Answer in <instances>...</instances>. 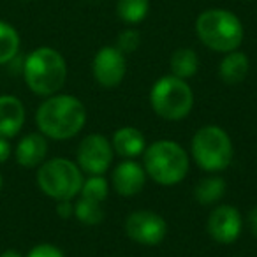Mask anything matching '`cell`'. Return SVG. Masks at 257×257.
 I'll use <instances>...</instances> for the list:
<instances>
[{
    "instance_id": "277c9868",
    "label": "cell",
    "mask_w": 257,
    "mask_h": 257,
    "mask_svg": "<svg viewBox=\"0 0 257 257\" xmlns=\"http://www.w3.org/2000/svg\"><path fill=\"white\" fill-rule=\"evenodd\" d=\"M196 34L206 48L229 53L241 46L245 30L234 13L227 9H208L196 20Z\"/></svg>"
},
{
    "instance_id": "8fae6325",
    "label": "cell",
    "mask_w": 257,
    "mask_h": 257,
    "mask_svg": "<svg viewBox=\"0 0 257 257\" xmlns=\"http://www.w3.org/2000/svg\"><path fill=\"white\" fill-rule=\"evenodd\" d=\"M243 229V217L238 208L231 204H220L213 208L208 217V234L222 245H231L239 238Z\"/></svg>"
},
{
    "instance_id": "6da1fadb",
    "label": "cell",
    "mask_w": 257,
    "mask_h": 257,
    "mask_svg": "<svg viewBox=\"0 0 257 257\" xmlns=\"http://www.w3.org/2000/svg\"><path fill=\"white\" fill-rule=\"evenodd\" d=\"M36 123L43 136L55 141L71 140L85 127L86 107L78 97L55 93L37 107Z\"/></svg>"
},
{
    "instance_id": "d6986e66",
    "label": "cell",
    "mask_w": 257,
    "mask_h": 257,
    "mask_svg": "<svg viewBox=\"0 0 257 257\" xmlns=\"http://www.w3.org/2000/svg\"><path fill=\"white\" fill-rule=\"evenodd\" d=\"M150 0H118L116 2V15L127 25L141 23L148 15Z\"/></svg>"
},
{
    "instance_id": "2e32d148",
    "label": "cell",
    "mask_w": 257,
    "mask_h": 257,
    "mask_svg": "<svg viewBox=\"0 0 257 257\" xmlns=\"http://www.w3.org/2000/svg\"><path fill=\"white\" fill-rule=\"evenodd\" d=\"M250 69L248 57L241 51L234 50L225 53V57L222 58L220 65H218V74L220 79L227 85H238L246 78Z\"/></svg>"
},
{
    "instance_id": "ffe728a7",
    "label": "cell",
    "mask_w": 257,
    "mask_h": 257,
    "mask_svg": "<svg viewBox=\"0 0 257 257\" xmlns=\"http://www.w3.org/2000/svg\"><path fill=\"white\" fill-rule=\"evenodd\" d=\"M20 50V36L15 27L0 22V65L8 64L16 57Z\"/></svg>"
},
{
    "instance_id": "f1b7e54d",
    "label": "cell",
    "mask_w": 257,
    "mask_h": 257,
    "mask_svg": "<svg viewBox=\"0 0 257 257\" xmlns=\"http://www.w3.org/2000/svg\"><path fill=\"white\" fill-rule=\"evenodd\" d=\"M0 190H2V175H0Z\"/></svg>"
},
{
    "instance_id": "9a60e30c",
    "label": "cell",
    "mask_w": 257,
    "mask_h": 257,
    "mask_svg": "<svg viewBox=\"0 0 257 257\" xmlns=\"http://www.w3.org/2000/svg\"><path fill=\"white\" fill-rule=\"evenodd\" d=\"M114 154H118L123 159H136L147 148V140H145L143 133L136 127H121L118 131H114L113 140Z\"/></svg>"
},
{
    "instance_id": "3957f363",
    "label": "cell",
    "mask_w": 257,
    "mask_h": 257,
    "mask_svg": "<svg viewBox=\"0 0 257 257\" xmlns=\"http://www.w3.org/2000/svg\"><path fill=\"white\" fill-rule=\"evenodd\" d=\"M143 168L155 183L171 187L185 180L189 173V155L176 141L159 140L145 148Z\"/></svg>"
},
{
    "instance_id": "5bb4252c",
    "label": "cell",
    "mask_w": 257,
    "mask_h": 257,
    "mask_svg": "<svg viewBox=\"0 0 257 257\" xmlns=\"http://www.w3.org/2000/svg\"><path fill=\"white\" fill-rule=\"evenodd\" d=\"M46 155L48 141L46 136H43L41 133H30L23 136L15 150L16 162L23 168H37L44 162Z\"/></svg>"
},
{
    "instance_id": "44dd1931",
    "label": "cell",
    "mask_w": 257,
    "mask_h": 257,
    "mask_svg": "<svg viewBox=\"0 0 257 257\" xmlns=\"http://www.w3.org/2000/svg\"><path fill=\"white\" fill-rule=\"evenodd\" d=\"M74 215L85 225H97L104 220L102 204L85 197H79L78 203L74 204Z\"/></svg>"
},
{
    "instance_id": "52a82bcc",
    "label": "cell",
    "mask_w": 257,
    "mask_h": 257,
    "mask_svg": "<svg viewBox=\"0 0 257 257\" xmlns=\"http://www.w3.org/2000/svg\"><path fill=\"white\" fill-rule=\"evenodd\" d=\"M83 171L76 162L64 157L44 161L37 171V185L55 201H72L83 187Z\"/></svg>"
},
{
    "instance_id": "cb8c5ba5",
    "label": "cell",
    "mask_w": 257,
    "mask_h": 257,
    "mask_svg": "<svg viewBox=\"0 0 257 257\" xmlns=\"http://www.w3.org/2000/svg\"><path fill=\"white\" fill-rule=\"evenodd\" d=\"M27 257H65V253L51 243H39L27 253Z\"/></svg>"
},
{
    "instance_id": "9c48e42d",
    "label": "cell",
    "mask_w": 257,
    "mask_h": 257,
    "mask_svg": "<svg viewBox=\"0 0 257 257\" xmlns=\"http://www.w3.org/2000/svg\"><path fill=\"white\" fill-rule=\"evenodd\" d=\"M125 232L140 245L155 246L168 234V224L159 213L150 210L133 211L125 220Z\"/></svg>"
},
{
    "instance_id": "ac0fdd59",
    "label": "cell",
    "mask_w": 257,
    "mask_h": 257,
    "mask_svg": "<svg viewBox=\"0 0 257 257\" xmlns=\"http://www.w3.org/2000/svg\"><path fill=\"white\" fill-rule=\"evenodd\" d=\"M225 182L222 176H206L203 178L194 189V197L199 204L208 206V204H215L224 197L225 194Z\"/></svg>"
},
{
    "instance_id": "5b68a950",
    "label": "cell",
    "mask_w": 257,
    "mask_h": 257,
    "mask_svg": "<svg viewBox=\"0 0 257 257\" xmlns=\"http://www.w3.org/2000/svg\"><path fill=\"white\" fill-rule=\"evenodd\" d=\"M190 154L206 173H220L232 162V141L218 125H204L194 134Z\"/></svg>"
},
{
    "instance_id": "e0dca14e",
    "label": "cell",
    "mask_w": 257,
    "mask_h": 257,
    "mask_svg": "<svg viewBox=\"0 0 257 257\" xmlns=\"http://www.w3.org/2000/svg\"><path fill=\"white\" fill-rule=\"evenodd\" d=\"M169 67H171V74L182 79H190L192 76L197 74L199 69V57L194 50L190 48H180L171 55L169 60Z\"/></svg>"
},
{
    "instance_id": "4316f807",
    "label": "cell",
    "mask_w": 257,
    "mask_h": 257,
    "mask_svg": "<svg viewBox=\"0 0 257 257\" xmlns=\"http://www.w3.org/2000/svg\"><path fill=\"white\" fill-rule=\"evenodd\" d=\"M246 224H248L250 232L257 238V206L248 211V215H246Z\"/></svg>"
},
{
    "instance_id": "30bf717a",
    "label": "cell",
    "mask_w": 257,
    "mask_h": 257,
    "mask_svg": "<svg viewBox=\"0 0 257 257\" xmlns=\"http://www.w3.org/2000/svg\"><path fill=\"white\" fill-rule=\"evenodd\" d=\"M92 72L95 81L104 88H114L125 78L127 60L116 46H104L95 53L92 62Z\"/></svg>"
},
{
    "instance_id": "f546056e",
    "label": "cell",
    "mask_w": 257,
    "mask_h": 257,
    "mask_svg": "<svg viewBox=\"0 0 257 257\" xmlns=\"http://www.w3.org/2000/svg\"><path fill=\"white\" fill-rule=\"evenodd\" d=\"M245 2H253V0H245Z\"/></svg>"
},
{
    "instance_id": "83f0119b",
    "label": "cell",
    "mask_w": 257,
    "mask_h": 257,
    "mask_svg": "<svg viewBox=\"0 0 257 257\" xmlns=\"http://www.w3.org/2000/svg\"><path fill=\"white\" fill-rule=\"evenodd\" d=\"M0 257H23L22 253L18 252V250H6V252H2L0 253Z\"/></svg>"
},
{
    "instance_id": "7402d4cb",
    "label": "cell",
    "mask_w": 257,
    "mask_h": 257,
    "mask_svg": "<svg viewBox=\"0 0 257 257\" xmlns=\"http://www.w3.org/2000/svg\"><path fill=\"white\" fill-rule=\"evenodd\" d=\"M109 194V183L102 175H92L86 180H83V187L79 196L85 199H92L97 203H102Z\"/></svg>"
},
{
    "instance_id": "7c38bea8",
    "label": "cell",
    "mask_w": 257,
    "mask_h": 257,
    "mask_svg": "<svg viewBox=\"0 0 257 257\" xmlns=\"http://www.w3.org/2000/svg\"><path fill=\"white\" fill-rule=\"evenodd\" d=\"M145 183H147V171H145L143 166L138 164L133 159L120 162L111 175V185H113L114 192L123 197L140 194L143 190Z\"/></svg>"
},
{
    "instance_id": "ba28073f",
    "label": "cell",
    "mask_w": 257,
    "mask_h": 257,
    "mask_svg": "<svg viewBox=\"0 0 257 257\" xmlns=\"http://www.w3.org/2000/svg\"><path fill=\"white\" fill-rule=\"evenodd\" d=\"M114 157L113 145L102 134H88L81 140L76 150V161L86 175H104Z\"/></svg>"
},
{
    "instance_id": "7a4b0ae2",
    "label": "cell",
    "mask_w": 257,
    "mask_h": 257,
    "mask_svg": "<svg viewBox=\"0 0 257 257\" xmlns=\"http://www.w3.org/2000/svg\"><path fill=\"white\" fill-rule=\"evenodd\" d=\"M25 83L36 95L50 97L58 93L67 79L65 58L53 48H37L27 57L23 65Z\"/></svg>"
},
{
    "instance_id": "d4e9b609",
    "label": "cell",
    "mask_w": 257,
    "mask_h": 257,
    "mask_svg": "<svg viewBox=\"0 0 257 257\" xmlns=\"http://www.w3.org/2000/svg\"><path fill=\"white\" fill-rule=\"evenodd\" d=\"M57 213L62 218H69L74 213V204L71 201H58L57 203Z\"/></svg>"
},
{
    "instance_id": "4fadbf2b",
    "label": "cell",
    "mask_w": 257,
    "mask_h": 257,
    "mask_svg": "<svg viewBox=\"0 0 257 257\" xmlns=\"http://www.w3.org/2000/svg\"><path fill=\"white\" fill-rule=\"evenodd\" d=\"M25 106L15 95H0V136L15 138L25 125Z\"/></svg>"
},
{
    "instance_id": "603a6c76",
    "label": "cell",
    "mask_w": 257,
    "mask_h": 257,
    "mask_svg": "<svg viewBox=\"0 0 257 257\" xmlns=\"http://www.w3.org/2000/svg\"><path fill=\"white\" fill-rule=\"evenodd\" d=\"M140 44H141V34L136 29H125L123 32H120V36L116 39V48L123 55L136 51L140 48Z\"/></svg>"
},
{
    "instance_id": "8992f818",
    "label": "cell",
    "mask_w": 257,
    "mask_h": 257,
    "mask_svg": "<svg viewBox=\"0 0 257 257\" xmlns=\"http://www.w3.org/2000/svg\"><path fill=\"white\" fill-rule=\"evenodd\" d=\"M150 104L155 114L168 121H180L192 111L194 92L187 79L162 76L150 90Z\"/></svg>"
},
{
    "instance_id": "484cf974",
    "label": "cell",
    "mask_w": 257,
    "mask_h": 257,
    "mask_svg": "<svg viewBox=\"0 0 257 257\" xmlns=\"http://www.w3.org/2000/svg\"><path fill=\"white\" fill-rule=\"evenodd\" d=\"M11 145H9L8 138L0 136V164H4L9 157H11Z\"/></svg>"
}]
</instances>
